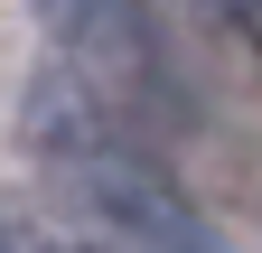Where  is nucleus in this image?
I'll use <instances>...</instances> for the list:
<instances>
[{
    "mask_svg": "<svg viewBox=\"0 0 262 253\" xmlns=\"http://www.w3.org/2000/svg\"><path fill=\"white\" fill-rule=\"evenodd\" d=\"M19 150L94 225V253H225L206 206L178 187V169L131 122H113L75 75L38 66V85L19 94Z\"/></svg>",
    "mask_w": 262,
    "mask_h": 253,
    "instance_id": "1",
    "label": "nucleus"
},
{
    "mask_svg": "<svg viewBox=\"0 0 262 253\" xmlns=\"http://www.w3.org/2000/svg\"><path fill=\"white\" fill-rule=\"evenodd\" d=\"M38 28H47V66L75 75L113 122H131L141 141L178 132L187 122V85L169 66V38H159L150 0H38Z\"/></svg>",
    "mask_w": 262,
    "mask_h": 253,
    "instance_id": "2",
    "label": "nucleus"
},
{
    "mask_svg": "<svg viewBox=\"0 0 262 253\" xmlns=\"http://www.w3.org/2000/svg\"><path fill=\"white\" fill-rule=\"evenodd\" d=\"M225 38H244V47H262V0H196Z\"/></svg>",
    "mask_w": 262,
    "mask_h": 253,
    "instance_id": "3",
    "label": "nucleus"
},
{
    "mask_svg": "<svg viewBox=\"0 0 262 253\" xmlns=\"http://www.w3.org/2000/svg\"><path fill=\"white\" fill-rule=\"evenodd\" d=\"M0 253H94L75 235H38V225H0Z\"/></svg>",
    "mask_w": 262,
    "mask_h": 253,
    "instance_id": "4",
    "label": "nucleus"
}]
</instances>
